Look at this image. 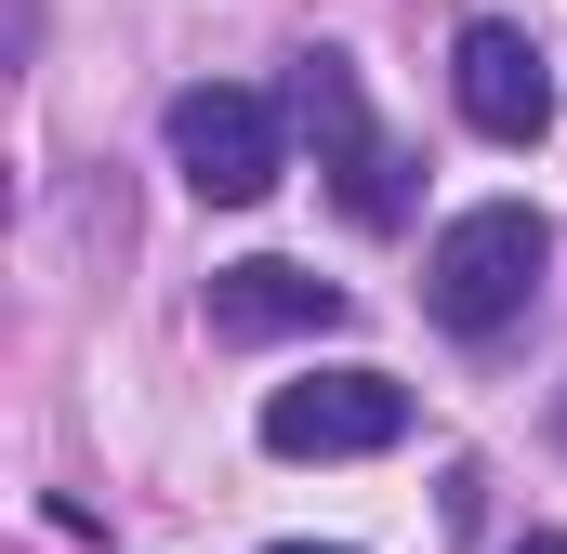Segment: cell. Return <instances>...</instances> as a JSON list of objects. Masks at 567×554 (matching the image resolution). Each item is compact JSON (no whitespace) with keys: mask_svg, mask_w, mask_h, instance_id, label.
<instances>
[{"mask_svg":"<svg viewBox=\"0 0 567 554\" xmlns=\"http://www.w3.org/2000/svg\"><path fill=\"white\" fill-rule=\"evenodd\" d=\"M555 265V225L528 212V198H475V212H449L423 252V304L449 330H515L528 317V290Z\"/></svg>","mask_w":567,"mask_h":554,"instance_id":"6da1fadb","label":"cell"},{"mask_svg":"<svg viewBox=\"0 0 567 554\" xmlns=\"http://www.w3.org/2000/svg\"><path fill=\"white\" fill-rule=\"evenodd\" d=\"M172 172H185L212 212H251V198L290 172L278 106H265V93H238V80H185V93H172Z\"/></svg>","mask_w":567,"mask_h":554,"instance_id":"7a4b0ae2","label":"cell"},{"mask_svg":"<svg viewBox=\"0 0 567 554\" xmlns=\"http://www.w3.org/2000/svg\"><path fill=\"white\" fill-rule=\"evenodd\" d=\"M396 435H410V383L396 370H317V383L265 397V449L278 462H370Z\"/></svg>","mask_w":567,"mask_h":554,"instance_id":"3957f363","label":"cell"},{"mask_svg":"<svg viewBox=\"0 0 567 554\" xmlns=\"http://www.w3.org/2000/svg\"><path fill=\"white\" fill-rule=\"evenodd\" d=\"M290 106H303V133H317V158H330V185H343V212H357V225H396V212H410V158L370 133V106H357V66H343V53H303V66H290Z\"/></svg>","mask_w":567,"mask_h":554,"instance_id":"277c9868","label":"cell"},{"mask_svg":"<svg viewBox=\"0 0 567 554\" xmlns=\"http://www.w3.org/2000/svg\"><path fill=\"white\" fill-rule=\"evenodd\" d=\"M449 93H462V120H475L488 145H528L542 120H555V66H542V40H528V27H462Z\"/></svg>","mask_w":567,"mask_h":554,"instance_id":"5b68a950","label":"cell"},{"mask_svg":"<svg viewBox=\"0 0 567 554\" xmlns=\"http://www.w3.org/2000/svg\"><path fill=\"white\" fill-rule=\"evenodd\" d=\"M212 330H225V343L343 330V290H330V277H303V265H278V252H251V265H212Z\"/></svg>","mask_w":567,"mask_h":554,"instance_id":"8992f818","label":"cell"},{"mask_svg":"<svg viewBox=\"0 0 567 554\" xmlns=\"http://www.w3.org/2000/svg\"><path fill=\"white\" fill-rule=\"evenodd\" d=\"M515 554H567V529H528V542H515Z\"/></svg>","mask_w":567,"mask_h":554,"instance_id":"52a82bcc","label":"cell"},{"mask_svg":"<svg viewBox=\"0 0 567 554\" xmlns=\"http://www.w3.org/2000/svg\"><path fill=\"white\" fill-rule=\"evenodd\" d=\"M265 554H343V542H265Z\"/></svg>","mask_w":567,"mask_h":554,"instance_id":"ba28073f","label":"cell"}]
</instances>
